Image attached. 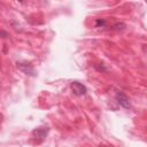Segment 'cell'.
I'll return each instance as SVG.
<instances>
[{"instance_id": "cell-6", "label": "cell", "mask_w": 147, "mask_h": 147, "mask_svg": "<svg viewBox=\"0 0 147 147\" xmlns=\"http://www.w3.org/2000/svg\"><path fill=\"white\" fill-rule=\"evenodd\" d=\"M94 25L96 28H100V29H106L108 28V23H107V20L106 18H96L94 21Z\"/></svg>"}, {"instance_id": "cell-5", "label": "cell", "mask_w": 147, "mask_h": 147, "mask_svg": "<svg viewBox=\"0 0 147 147\" xmlns=\"http://www.w3.org/2000/svg\"><path fill=\"white\" fill-rule=\"evenodd\" d=\"M126 28V25L124 24V23H122V22H116V23H114V24H110V25H108V30H114V31H122V30H124Z\"/></svg>"}, {"instance_id": "cell-4", "label": "cell", "mask_w": 147, "mask_h": 147, "mask_svg": "<svg viewBox=\"0 0 147 147\" xmlns=\"http://www.w3.org/2000/svg\"><path fill=\"white\" fill-rule=\"evenodd\" d=\"M48 131H49V129L46 127V126H44V127H37V129L33 130L32 136H33L34 139H44L47 136Z\"/></svg>"}, {"instance_id": "cell-9", "label": "cell", "mask_w": 147, "mask_h": 147, "mask_svg": "<svg viewBox=\"0 0 147 147\" xmlns=\"http://www.w3.org/2000/svg\"><path fill=\"white\" fill-rule=\"evenodd\" d=\"M146 1H147V0H146Z\"/></svg>"}, {"instance_id": "cell-2", "label": "cell", "mask_w": 147, "mask_h": 147, "mask_svg": "<svg viewBox=\"0 0 147 147\" xmlns=\"http://www.w3.org/2000/svg\"><path fill=\"white\" fill-rule=\"evenodd\" d=\"M70 87H71L74 94H75V95H78V96L84 95V94H86V92H87L86 86L83 85V84L79 83V82H72V83L70 84Z\"/></svg>"}, {"instance_id": "cell-3", "label": "cell", "mask_w": 147, "mask_h": 147, "mask_svg": "<svg viewBox=\"0 0 147 147\" xmlns=\"http://www.w3.org/2000/svg\"><path fill=\"white\" fill-rule=\"evenodd\" d=\"M17 68L25 75L29 76H34V69L32 67V64L28 63V62H17Z\"/></svg>"}, {"instance_id": "cell-8", "label": "cell", "mask_w": 147, "mask_h": 147, "mask_svg": "<svg viewBox=\"0 0 147 147\" xmlns=\"http://www.w3.org/2000/svg\"><path fill=\"white\" fill-rule=\"evenodd\" d=\"M18 1H20V2H22V1H23V0H18Z\"/></svg>"}, {"instance_id": "cell-7", "label": "cell", "mask_w": 147, "mask_h": 147, "mask_svg": "<svg viewBox=\"0 0 147 147\" xmlns=\"http://www.w3.org/2000/svg\"><path fill=\"white\" fill-rule=\"evenodd\" d=\"M1 36H2V38H6V37H8V33L5 31H1Z\"/></svg>"}, {"instance_id": "cell-1", "label": "cell", "mask_w": 147, "mask_h": 147, "mask_svg": "<svg viewBox=\"0 0 147 147\" xmlns=\"http://www.w3.org/2000/svg\"><path fill=\"white\" fill-rule=\"evenodd\" d=\"M115 99H116L117 103H118L121 107H123V108H125V109H129V108L131 107V103H130V99L127 98V95H126L125 93H123V92H121V91L116 92Z\"/></svg>"}]
</instances>
